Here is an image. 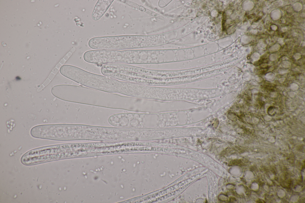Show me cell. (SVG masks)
I'll list each match as a JSON object with an SVG mask.
<instances>
[{"mask_svg":"<svg viewBox=\"0 0 305 203\" xmlns=\"http://www.w3.org/2000/svg\"><path fill=\"white\" fill-rule=\"evenodd\" d=\"M55 93L57 98L66 101L110 109H125L126 96L88 87L58 85Z\"/></svg>","mask_w":305,"mask_h":203,"instance_id":"obj_1","label":"cell"},{"mask_svg":"<svg viewBox=\"0 0 305 203\" xmlns=\"http://www.w3.org/2000/svg\"><path fill=\"white\" fill-rule=\"evenodd\" d=\"M118 80L155 86H173L179 81L178 72L173 70L148 68L123 64L118 70Z\"/></svg>","mask_w":305,"mask_h":203,"instance_id":"obj_2","label":"cell"},{"mask_svg":"<svg viewBox=\"0 0 305 203\" xmlns=\"http://www.w3.org/2000/svg\"><path fill=\"white\" fill-rule=\"evenodd\" d=\"M68 132L70 140H90L114 141L118 140L120 128L68 124Z\"/></svg>","mask_w":305,"mask_h":203,"instance_id":"obj_3","label":"cell"},{"mask_svg":"<svg viewBox=\"0 0 305 203\" xmlns=\"http://www.w3.org/2000/svg\"><path fill=\"white\" fill-rule=\"evenodd\" d=\"M113 0H98L91 15L92 19L95 21L100 19L113 2Z\"/></svg>","mask_w":305,"mask_h":203,"instance_id":"obj_4","label":"cell"},{"mask_svg":"<svg viewBox=\"0 0 305 203\" xmlns=\"http://www.w3.org/2000/svg\"><path fill=\"white\" fill-rule=\"evenodd\" d=\"M60 126H61V124H60V133L61 140L62 141V139H61V127H60Z\"/></svg>","mask_w":305,"mask_h":203,"instance_id":"obj_5","label":"cell"},{"mask_svg":"<svg viewBox=\"0 0 305 203\" xmlns=\"http://www.w3.org/2000/svg\"><path fill=\"white\" fill-rule=\"evenodd\" d=\"M130 99H129V101H130Z\"/></svg>","mask_w":305,"mask_h":203,"instance_id":"obj_6","label":"cell"}]
</instances>
